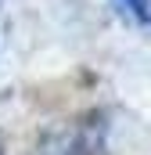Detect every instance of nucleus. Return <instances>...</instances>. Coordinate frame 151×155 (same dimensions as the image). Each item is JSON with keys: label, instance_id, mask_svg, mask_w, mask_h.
Returning a JSON list of instances; mask_svg holds the SVG:
<instances>
[{"label": "nucleus", "instance_id": "1", "mask_svg": "<svg viewBox=\"0 0 151 155\" xmlns=\"http://www.w3.org/2000/svg\"><path fill=\"white\" fill-rule=\"evenodd\" d=\"M115 4H119V11H122L130 22L151 25V0H115Z\"/></svg>", "mask_w": 151, "mask_h": 155}, {"label": "nucleus", "instance_id": "2", "mask_svg": "<svg viewBox=\"0 0 151 155\" xmlns=\"http://www.w3.org/2000/svg\"><path fill=\"white\" fill-rule=\"evenodd\" d=\"M0 155H4V141H0Z\"/></svg>", "mask_w": 151, "mask_h": 155}]
</instances>
